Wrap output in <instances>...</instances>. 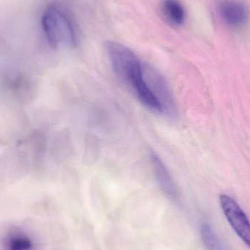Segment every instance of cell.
Wrapping results in <instances>:
<instances>
[{"label": "cell", "instance_id": "cell-9", "mask_svg": "<svg viewBox=\"0 0 250 250\" xmlns=\"http://www.w3.org/2000/svg\"><path fill=\"white\" fill-rule=\"evenodd\" d=\"M201 236L204 245L208 250H225L221 242L208 223H204L201 227Z\"/></svg>", "mask_w": 250, "mask_h": 250}, {"label": "cell", "instance_id": "cell-2", "mask_svg": "<svg viewBox=\"0 0 250 250\" xmlns=\"http://www.w3.org/2000/svg\"><path fill=\"white\" fill-rule=\"evenodd\" d=\"M105 48L114 74L127 86L142 70V62L132 50L117 41H107Z\"/></svg>", "mask_w": 250, "mask_h": 250}, {"label": "cell", "instance_id": "cell-4", "mask_svg": "<svg viewBox=\"0 0 250 250\" xmlns=\"http://www.w3.org/2000/svg\"><path fill=\"white\" fill-rule=\"evenodd\" d=\"M220 206L235 233L250 248V222L245 211L231 197L220 195Z\"/></svg>", "mask_w": 250, "mask_h": 250}, {"label": "cell", "instance_id": "cell-7", "mask_svg": "<svg viewBox=\"0 0 250 250\" xmlns=\"http://www.w3.org/2000/svg\"><path fill=\"white\" fill-rule=\"evenodd\" d=\"M162 15L167 23L173 26H180L185 23L186 12L179 0H162Z\"/></svg>", "mask_w": 250, "mask_h": 250}, {"label": "cell", "instance_id": "cell-1", "mask_svg": "<svg viewBox=\"0 0 250 250\" xmlns=\"http://www.w3.org/2000/svg\"><path fill=\"white\" fill-rule=\"evenodd\" d=\"M42 26L47 41L53 48L74 47L77 35L66 13L57 6H51L44 12Z\"/></svg>", "mask_w": 250, "mask_h": 250}, {"label": "cell", "instance_id": "cell-3", "mask_svg": "<svg viewBox=\"0 0 250 250\" xmlns=\"http://www.w3.org/2000/svg\"><path fill=\"white\" fill-rule=\"evenodd\" d=\"M143 73L148 89L161 105L163 114L170 117L176 114L174 97L164 76L157 69L144 62Z\"/></svg>", "mask_w": 250, "mask_h": 250}, {"label": "cell", "instance_id": "cell-5", "mask_svg": "<svg viewBox=\"0 0 250 250\" xmlns=\"http://www.w3.org/2000/svg\"><path fill=\"white\" fill-rule=\"evenodd\" d=\"M219 13L222 20L229 27L239 29L249 21V10L246 6L237 0H224L218 5Z\"/></svg>", "mask_w": 250, "mask_h": 250}, {"label": "cell", "instance_id": "cell-6", "mask_svg": "<svg viewBox=\"0 0 250 250\" xmlns=\"http://www.w3.org/2000/svg\"><path fill=\"white\" fill-rule=\"evenodd\" d=\"M149 156L156 180L160 189L169 199L177 201L179 192L176 183L164 162L154 151H150Z\"/></svg>", "mask_w": 250, "mask_h": 250}, {"label": "cell", "instance_id": "cell-8", "mask_svg": "<svg viewBox=\"0 0 250 250\" xmlns=\"http://www.w3.org/2000/svg\"><path fill=\"white\" fill-rule=\"evenodd\" d=\"M32 239L21 230H12L7 233L3 240L4 250H33Z\"/></svg>", "mask_w": 250, "mask_h": 250}]
</instances>
